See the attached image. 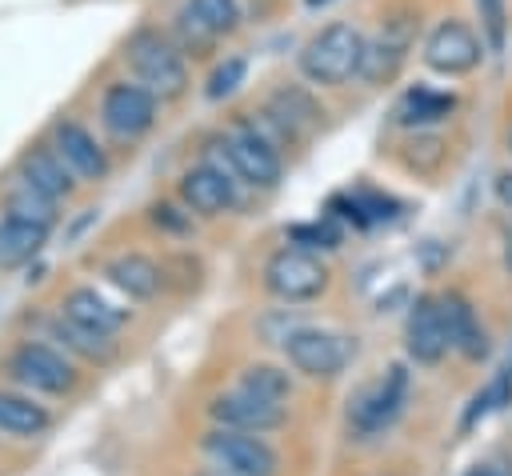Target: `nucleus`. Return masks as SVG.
Returning a JSON list of instances; mask_svg holds the SVG:
<instances>
[{"label":"nucleus","mask_w":512,"mask_h":476,"mask_svg":"<svg viewBox=\"0 0 512 476\" xmlns=\"http://www.w3.org/2000/svg\"><path fill=\"white\" fill-rule=\"evenodd\" d=\"M124 60L136 72V80L156 96V100H176L188 88V68H184V52L160 36L156 28H136L124 44Z\"/></svg>","instance_id":"nucleus-1"},{"label":"nucleus","mask_w":512,"mask_h":476,"mask_svg":"<svg viewBox=\"0 0 512 476\" xmlns=\"http://www.w3.org/2000/svg\"><path fill=\"white\" fill-rule=\"evenodd\" d=\"M360 60H364V36L352 24H328L300 48V72L312 84H328V88L360 76Z\"/></svg>","instance_id":"nucleus-2"},{"label":"nucleus","mask_w":512,"mask_h":476,"mask_svg":"<svg viewBox=\"0 0 512 476\" xmlns=\"http://www.w3.org/2000/svg\"><path fill=\"white\" fill-rule=\"evenodd\" d=\"M264 284H268V292L280 296V300H312V296L324 292L328 268L320 264L316 252H308V248H300V244H288V248H280V252L268 256V264H264Z\"/></svg>","instance_id":"nucleus-3"},{"label":"nucleus","mask_w":512,"mask_h":476,"mask_svg":"<svg viewBox=\"0 0 512 476\" xmlns=\"http://www.w3.org/2000/svg\"><path fill=\"white\" fill-rule=\"evenodd\" d=\"M216 152L228 160V168H232V176H240L244 184H256V188H272V184H280V172H284V164H280V152L268 144V136H260L256 128H236V132H228L220 144H216Z\"/></svg>","instance_id":"nucleus-4"},{"label":"nucleus","mask_w":512,"mask_h":476,"mask_svg":"<svg viewBox=\"0 0 512 476\" xmlns=\"http://www.w3.org/2000/svg\"><path fill=\"white\" fill-rule=\"evenodd\" d=\"M204 456L228 472V476H272L276 472V452L240 428H216L204 436Z\"/></svg>","instance_id":"nucleus-5"},{"label":"nucleus","mask_w":512,"mask_h":476,"mask_svg":"<svg viewBox=\"0 0 512 476\" xmlns=\"http://www.w3.org/2000/svg\"><path fill=\"white\" fill-rule=\"evenodd\" d=\"M100 116H104V128L120 140H140L152 124H156V96L136 80H116L104 88V100H100Z\"/></svg>","instance_id":"nucleus-6"},{"label":"nucleus","mask_w":512,"mask_h":476,"mask_svg":"<svg viewBox=\"0 0 512 476\" xmlns=\"http://www.w3.org/2000/svg\"><path fill=\"white\" fill-rule=\"evenodd\" d=\"M416 40V12H396L392 20H384V28L364 40V60H360V80L364 84H384L396 76V68L404 64V56L412 52Z\"/></svg>","instance_id":"nucleus-7"},{"label":"nucleus","mask_w":512,"mask_h":476,"mask_svg":"<svg viewBox=\"0 0 512 476\" xmlns=\"http://www.w3.org/2000/svg\"><path fill=\"white\" fill-rule=\"evenodd\" d=\"M404 400H408V372H404V364H392L376 384H368V388L352 400L348 420H352V428L364 432V436H368V432H380V428H388V424L400 416Z\"/></svg>","instance_id":"nucleus-8"},{"label":"nucleus","mask_w":512,"mask_h":476,"mask_svg":"<svg viewBox=\"0 0 512 476\" xmlns=\"http://www.w3.org/2000/svg\"><path fill=\"white\" fill-rule=\"evenodd\" d=\"M484 60V44L480 36L464 24V20H444L432 28V36L424 40V64L432 72L444 76H464Z\"/></svg>","instance_id":"nucleus-9"},{"label":"nucleus","mask_w":512,"mask_h":476,"mask_svg":"<svg viewBox=\"0 0 512 476\" xmlns=\"http://www.w3.org/2000/svg\"><path fill=\"white\" fill-rule=\"evenodd\" d=\"M8 372L20 384L40 388V392H68L76 384L72 364L56 348H48V344H20L12 352V360H8Z\"/></svg>","instance_id":"nucleus-10"},{"label":"nucleus","mask_w":512,"mask_h":476,"mask_svg":"<svg viewBox=\"0 0 512 476\" xmlns=\"http://www.w3.org/2000/svg\"><path fill=\"white\" fill-rule=\"evenodd\" d=\"M284 352L292 360L296 372L304 376H336L348 360V344L332 332H320V328H300L284 340Z\"/></svg>","instance_id":"nucleus-11"},{"label":"nucleus","mask_w":512,"mask_h":476,"mask_svg":"<svg viewBox=\"0 0 512 476\" xmlns=\"http://www.w3.org/2000/svg\"><path fill=\"white\" fill-rule=\"evenodd\" d=\"M404 348H408V356H412L416 364H440L444 352L452 348L436 296H420V300L412 304L408 324H404Z\"/></svg>","instance_id":"nucleus-12"},{"label":"nucleus","mask_w":512,"mask_h":476,"mask_svg":"<svg viewBox=\"0 0 512 476\" xmlns=\"http://www.w3.org/2000/svg\"><path fill=\"white\" fill-rule=\"evenodd\" d=\"M52 140H56V156L64 160V168L68 172H76L80 180H104L108 176V156H104V148L96 144V136L88 132V128H80L76 120H60L56 124V132H52Z\"/></svg>","instance_id":"nucleus-13"},{"label":"nucleus","mask_w":512,"mask_h":476,"mask_svg":"<svg viewBox=\"0 0 512 476\" xmlns=\"http://www.w3.org/2000/svg\"><path fill=\"white\" fill-rule=\"evenodd\" d=\"M212 416H216L224 428L268 432V428H280V424H284V404H276V400H260V396L236 388V392L212 400Z\"/></svg>","instance_id":"nucleus-14"},{"label":"nucleus","mask_w":512,"mask_h":476,"mask_svg":"<svg viewBox=\"0 0 512 476\" xmlns=\"http://www.w3.org/2000/svg\"><path fill=\"white\" fill-rule=\"evenodd\" d=\"M180 196H184V204H188L192 212H200V216H220V212H228V208L236 204V188H232V180L224 176V168H216V164H196V168H188V172L180 176Z\"/></svg>","instance_id":"nucleus-15"},{"label":"nucleus","mask_w":512,"mask_h":476,"mask_svg":"<svg viewBox=\"0 0 512 476\" xmlns=\"http://www.w3.org/2000/svg\"><path fill=\"white\" fill-rule=\"evenodd\" d=\"M440 304V316H444V328H448V344L468 356V360H480L488 356V340H484V328L476 320V308L460 296V292H448V296H436Z\"/></svg>","instance_id":"nucleus-16"},{"label":"nucleus","mask_w":512,"mask_h":476,"mask_svg":"<svg viewBox=\"0 0 512 476\" xmlns=\"http://www.w3.org/2000/svg\"><path fill=\"white\" fill-rule=\"evenodd\" d=\"M44 240H48L44 224H32V220H20V216H4L0 220V272L28 264L44 248Z\"/></svg>","instance_id":"nucleus-17"},{"label":"nucleus","mask_w":512,"mask_h":476,"mask_svg":"<svg viewBox=\"0 0 512 476\" xmlns=\"http://www.w3.org/2000/svg\"><path fill=\"white\" fill-rule=\"evenodd\" d=\"M104 276L120 288V292H128L132 300H152L156 292H160V284H164V272L148 260V256H116L108 268H104Z\"/></svg>","instance_id":"nucleus-18"},{"label":"nucleus","mask_w":512,"mask_h":476,"mask_svg":"<svg viewBox=\"0 0 512 476\" xmlns=\"http://www.w3.org/2000/svg\"><path fill=\"white\" fill-rule=\"evenodd\" d=\"M20 180H28L32 188H40V192L52 196V200H60V196L72 192V176H68L64 160H60L52 148H32V152H24V160H20Z\"/></svg>","instance_id":"nucleus-19"},{"label":"nucleus","mask_w":512,"mask_h":476,"mask_svg":"<svg viewBox=\"0 0 512 476\" xmlns=\"http://www.w3.org/2000/svg\"><path fill=\"white\" fill-rule=\"evenodd\" d=\"M452 108H456V96H452V92H440V88H412V92L400 96L396 120L408 124V128H424V124L448 120Z\"/></svg>","instance_id":"nucleus-20"},{"label":"nucleus","mask_w":512,"mask_h":476,"mask_svg":"<svg viewBox=\"0 0 512 476\" xmlns=\"http://www.w3.org/2000/svg\"><path fill=\"white\" fill-rule=\"evenodd\" d=\"M64 316H68V320H76V324H84V328L108 332V336L124 324V312H120V308H112L96 288H72V292L64 296Z\"/></svg>","instance_id":"nucleus-21"},{"label":"nucleus","mask_w":512,"mask_h":476,"mask_svg":"<svg viewBox=\"0 0 512 476\" xmlns=\"http://www.w3.org/2000/svg\"><path fill=\"white\" fill-rule=\"evenodd\" d=\"M268 120H272L284 136H296V132L312 128V124L320 120V112H316V104H312L308 92H300V88H280V92L268 100Z\"/></svg>","instance_id":"nucleus-22"},{"label":"nucleus","mask_w":512,"mask_h":476,"mask_svg":"<svg viewBox=\"0 0 512 476\" xmlns=\"http://www.w3.org/2000/svg\"><path fill=\"white\" fill-rule=\"evenodd\" d=\"M48 428V412L16 392H0V432L12 436H40Z\"/></svg>","instance_id":"nucleus-23"},{"label":"nucleus","mask_w":512,"mask_h":476,"mask_svg":"<svg viewBox=\"0 0 512 476\" xmlns=\"http://www.w3.org/2000/svg\"><path fill=\"white\" fill-rule=\"evenodd\" d=\"M504 404H512V368H504L484 392H476L472 396V404L464 408V416H460V432H472L480 420H488L492 412H500Z\"/></svg>","instance_id":"nucleus-24"},{"label":"nucleus","mask_w":512,"mask_h":476,"mask_svg":"<svg viewBox=\"0 0 512 476\" xmlns=\"http://www.w3.org/2000/svg\"><path fill=\"white\" fill-rule=\"evenodd\" d=\"M8 216H20V220H32V224L52 228V224H56V200L44 196L40 188H32L28 180H20V184L8 192Z\"/></svg>","instance_id":"nucleus-25"},{"label":"nucleus","mask_w":512,"mask_h":476,"mask_svg":"<svg viewBox=\"0 0 512 476\" xmlns=\"http://www.w3.org/2000/svg\"><path fill=\"white\" fill-rule=\"evenodd\" d=\"M56 336L68 344V348H76L80 356H88V360H112V340H108V332H96V328H84V324H76V320H56Z\"/></svg>","instance_id":"nucleus-26"},{"label":"nucleus","mask_w":512,"mask_h":476,"mask_svg":"<svg viewBox=\"0 0 512 476\" xmlns=\"http://www.w3.org/2000/svg\"><path fill=\"white\" fill-rule=\"evenodd\" d=\"M240 388L252 392V396H260V400H276L280 404L292 392V380H288V372H280L272 364H252V368H244Z\"/></svg>","instance_id":"nucleus-27"},{"label":"nucleus","mask_w":512,"mask_h":476,"mask_svg":"<svg viewBox=\"0 0 512 476\" xmlns=\"http://www.w3.org/2000/svg\"><path fill=\"white\" fill-rule=\"evenodd\" d=\"M184 8H188L204 28H212L216 36L236 32V24H240V4H236V0H188Z\"/></svg>","instance_id":"nucleus-28"},{"label":"nucleus","mask_w":512,"mask_h":476,"mask_svg":"<svg viewBox=\"0 0 512 476\" xmlns=\"http://www.w3.org/2000/svg\"><path fill=\"white\" fill-rule=\"evenodd\" d=\"M476 12H480V32L488 48L500 52L508 40V0H476Z\"/></svg>","instance_id":"nucleus-29"},{"label":"nucleus","mask_w":512,"mask_h":476,"mask_svg":"<svg viewBox=\"0 0 512 476\" xmlns=\"http://www.w3.org/2000/svg\"><path fill=\"white\" fill-rule=\"evenodd\" d=\"M244 72H248V64H244L240 56H228L224 64H216V72L208 76V100H224V96H232V92L244 84Z\"/></svg>","instance_id":"nucleus-30"},{"label":"nucleus","mask_w":512,"mask_h":476,"mask_svg":"<svg viewBox=\"0 0 512 476\" xmlns=\"http://www.w3.org/2000/svg\"><path fill=\"white\" fill-rule=\"evenodd\" d=\"M176 32H180V40H184V48H192V52H204L212 40H216V32L212 28H204L188 8L176 16Z\"/></svg>","instance_id":"nucleus-31"},{"label":"nucleus","mask_w":512,"mask_h":476,"mask_svg":"<svg viewBox=\"0 0 512 476\" xmlns=\"http://www.w3.org/2000/svg\"><path fill=\"white\" fill-rule=\"evenodd\" d=\"M292 240L304 244V248H336L340 244V232L328 220H320V224H296L292 228Z\"/></svg>","instance_id":"nucleus-32"},{"label":"nucleus","mask_w":512,"mask_h":476,"mask_svg":"<svg viewBox=\"0 0 512 476\" xmlns=\"http://www.w3.org/2000/svg\"><path fill=\"white\" fill-rule=\"evenodd\" d=\"M152 220L164 224V228H172V232H184V228H188V220H180L172 204H156V208H152Z\"/></svg>","instance_id":"nucleus-33"},{"label":"nucleus","mask_w":512,"mask_h":476,"mask_svg":"<svg viewBox=\"0 0 512 476\" xmlns=\"http://www.w3.org/2000/svg\"><path fill=\"white\" fill-rule=\"evenodd\" d=\"M496 200H500L504 208H512V168L496 176Z\"/></svg>","instance_id":"nucleus-34"},{"label":"nucleus","mask_w":512,"mask_h":476,"mask_svg":"<svg viewBox=\"0 0 512 476\" xmlns=\"http://www.w3.org/2000/svg\"><path fill=\"white\" fill-rule=\"evenodd\" d=\"M464 476H500V472H496L492 464H476V468H468Z\"/></svg>","instance_id":"nucleus-35"},{"label":"nucleus","mask_w":512,"mask_h":476,"mask_svg":"<svg viewBox=\"0 0 512 476\" xmlns=\"http://www.w3.org/2000/svg\"><path fill=\"white\" fill-rule=\"evenodd\" d=\"M304 4H308V8H320V4H328V0H304Z\"/></svg>","instance_id":"nucleus-36"},{"label":"nucleus","mask_w":512,"mask_h":476,"mask_svg":"<svg viewBox=\"0 0 512 476\" xmlns=\"http://www.w3.org/2000/svg\"><path fill=\"white\" fill-rule=\"evenodd\" d=\"M508 148H512V128H508Z\"/></svg>","instance_id":"nucleus-37"}]
</instances>
